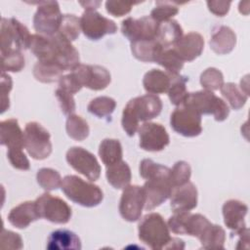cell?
Segmentation results:
<instances>
[{"mask_svg": "<svg viewBox=\"0 0 250 250\" xmlns=\"http://www.w3.org/2000/svg\"><path fill=\"white\" fill-rule=\"evenodd\" d=\"M162 109L160 98L154 94L136 97L128 102L122 112L121 124L129 137L135 135L140 122H147L158 116Z\"/></svg>", "mask_w": 250, "mask_h": 250, "instance_id": "1", "label": "cell"}, {"mask_svg": "<svg viewBox=\"0 0 250 250\" xmlns=\"http://www.w3.org/2000/svg\"><path fill=\"white\" fill-rule=\"evenodd\" d=\"M61 188L67 198L84 207H95L104 198V193L97 185L85 182L75 175L65 176Z\"/></svg>", "mask_w": 250, "mask_h": 250, "instance_id": "2", "label": "cell"}, {"mask_svg": "<svg viewBox=\"0 0 250 250\" xmlns=\"http://www.w3.org/2000/svg\"><path fill=\"white\" fill-rule=\"evenodd\" d=\"M139 238L149 248L165 249L171 239L169 228L158 213H149L143 217L138 226Z\"/></svg>", "mask_w": 250, "mask_h": 250, "instance_id": "3", "label": "cell"}, {"mask_svg": "<svg viewBox=\"0 0 250 250\" xmlns=\"http://www.w3.org/2000/svg\"><path fill=\"white\" fill-rule=\"evenodd\" d=\"M184 104L191 107L200 115L212 114L215 120L219 122L226 120L229 114L228 104L221 98L208 90L188 93Z\"/></svg>", "mask_w": 250, "mask_h": 250, "instance_id": "4", "label": "cell"}, {"mask_svg": "<svg viewBox=\"0 0 250 250\" xmlns=\"http://www.w3.org/2000/svg\"><path fill=\"white\" fill-rule=\"evenodd\" d=\"M1 54L12 50H25L30 46L31 34L28 28L15 18H2L0 29Z\"/></svg>", "mask_w": 250, "mask_h": 250, "instance_id": "5", "label": "cell"}, {"mask_svg": "<svg viewBox=\"0 0 250 250\" xmlns=\"http://www.w3.org/2000/svg\"><path fill=\"white\" fill-rule=\"evenodd\" d=\"M24 148L27 153L36 160H43L52 152L50 133L38 122H28L25 125Z\"/></svg>", "mask_w": 250, "mask_h": 250, "instance_id": "6", "label": "cell"}, {"mask_svg": "<svg viewBox=\"0 0 250 250\" xmlns=\"http://www.w3.org/2000/svg\"><path fill=\"white\" fill-rule=\"evenodd\" d=\"M62 16L57 1H41L33 17L34 29L41 35L52 36L59 31Z\"/></svg>", "mask_w": 250, "mask_h": 250, "instance_id": "7", "label": "cell"}, {"mask_svg": "<svg viewBox=\"0 0 250 250\" xmlns=\"http://www.w3.org/2000/svg\"><path fill=\"white\" fill-rule=\"evenodd\" d=\"M36 207L40 218L55 224H66L71 218V208L60 197L48 192L40 195L36 200Z\"/></svg>", "mask_w": 250, "mask_h": 250, "instance_id": "8", "label": "cell"}, {"mask_svg": "<svg viewBox=\"0 0 250 250\" xmlns=\"http://www.w3.org/2000/svg\"><path fill=\"white\" fill-rule=\"evenodd\" d=\"M170 124L175 132L188 138L196 137L202 132L201 115L186 104L178 106L171 113Z\"/></svg>", "mask_w": 250, "mask_h": 250, "instance_id": "9", "label": "cell"}, {"mask_svg": "<svg viewBox=\"0 0 250 250\" xmlns=\"http://www.w3.org/2000/svg\"><path fill=\"white\" fill-rule=\"evenodd\" d=\"M67 163L78 173L94 182L100 178L101 166L96 156L80 146H72L66 151Z\"/></svg>", "mask_w": 250, "mask_h": 250, "instance_id": "10", "label": "cell"}, {"mask_svg": "<svg viewBox=\"0 0 250 250\" xmlns=\"http://www.w3.org/2000/svg\"><path fill=\"white\" fill-rule=\"evenodd\" d=\"M81 30L91 40H99L106 34H114L117 30L115 22L95 10H85L80 18Z\"/></svg>", "mask_w": 250, "mask_h": 250, "instance_id": "11", "label": "cell"}, {"mask_svg": "<svg viewBox=\"0 0 250 250\" xmlns=\"http://www.w3.org/2000/svg\"><path fill=\"white\" fill-rule=\"evenodd\" d=\"M146 204V193L143 187L127 186L119 202V213L128 222H136L141 218Z\"/></svg>", "mask_w": 250, "mask_h": 250, "instance_id": "12", "label": "cell"}, {"mask_svg": "<svg viewBox=\"0 0 250 250\" xmlns=\"http://www.w3.org/2000/svg\"><path fill=\"white\" fill-rule=\"evenodd\" d=\"M159 23L150 16L140 19L127 18L122 21L121 31L131 42L156 39Z\"/></svg>", "mask_w": 250, "mask_h": 250, "instance_id": "13", "label": "cell"}, {"mask_svg": "<svg viewBox=\"0 0 250 250\" xmlns=\"http://www.w3.org/2000/svg\"><path fill=\"white\" fill-rule=\"evenodd\" d=\"M170 173L146 179L143 188L146 193L145 209L150 211L166 201L172 193L173 187L169 179Z\"/></svg>", "mask_w": 250, "mask_h": 250, "instance_id": "14", "label": "cell"}, {"mask_svg": "<svg viewBox=\"0 0 250 250\" xmlns=\"http://www.w3.org/2000/svg\"><path fill=\"white\" fill-rule=\"evenodd\" d=\"M71 72L82 87H87L95 91L105 89L111 80L109 71L102 65L80 63Z\"/></svg>", "mask_w": 250, "mask_h": 250, "instance_id": "15", "label": "cell"}, {"mask_svg": "<svg viewBox=\"0 0 250 250\" xmlns=\"http://www.w3.org/2000/svg\"><path fill=\"white\" fill-rule=\"evenodd\" d=\"M141 148L146 151H160L164 149L170 142L169 135L159 123L145 122L138 129Z\"/></svg>", "mask_w": 250, "mask_h": 250, "instance_id": "16", "label": "cell"}, {"mask_svg": "<svg viewBox=\"0 0 250 250\" xmlns=\"http://www.w3.org/2000/svg\"><path fill=\"white\" fill-rule=\"evenodd\" d=\"M54 51V62L63 70H72L80 64L78 51L69 40L57 32L49 36Z\"/></svg>", "mask_w": 250, "mask_h": 250, "instance_id": "17", "label": "cell"}, {"mask_svg": "<svg viewBox=\"0 0 250 250\" xmlns=\"http://www.w3.org/2000/svg\"><path fill=\"white\" fill-rule=\"evenodd\" d=\"M172 49L183 62H191L199 57L204 49V39L197 32H188L183 35Z\"/></svg>", "mask_w": 250, "mask_h": 250, "instance_id": "18", "label": "cell"}, {"mask_svg": "<svg viewBox=\"0 0 250 250\" xmlns=\"http://www.w3.org/2000/svg\"><path fill=\"white\" fill-rule=\"evenodd\" d=\"M222 210L224 223L232 230L233 234L240 232L246 228L244 218L247 214L248 207L245 203L236 199H229L224 203Z\"/></svg>", "mask_w": 250, "mask_h": 250, "instance_id": "19", "label": "cell"}, {"mask_svg": "<svg viewBox=\"0 0 250 250\" xmlns=\"http://www.w3.org/2000/svg\"><path fill=\"white\" fill-rule=\"evenodd\" d=\"M170 197V206L173 212L190 211L197 205L196 187L192 183L188 182L183 186L174 188Z\"/></svg>", "mask_w": 250, "mask_h": 250, "instance_id": "20", "label": "cell"}, {"mask_svg": "<svg viewBox=\"0 0 250 250\" xmlns=\"http://www.w3.org/2000/svg\"><path fill=\"white\" fill-rule=\"evenodd\" d=\"M0 143L8 149H22L24 137L17 119H7L0 123Z\"/></svg>", "mask_w": 250, "mask_h": 250, "instance_id": "21", "label": "cell"}, {"mask_svg": "<svg viewBox=\"0 0 250 250\" xmlns=\"http://www.w3.org/2000/svg\"><path fill=\"white\" fill-rule=\"evenodd\" d=\"M40 218L35 201H25L14 207L9 215L8 221L18 229H25L32 222Z\"/></svg>", "mask_w": 250, "mask_h": 250, "instance_id": "22", "label": "cell"}, {"mask_svg": "<svg viewBox=\"0 0 250 250\" xmlns=\"http://www.w3.org/2000/svg\"><path fill=\"white\" fill-rule=\"evenodd\" d=\"M174 72L163 71L160 69H151L147 71L143 79V85L149 94L167 93L171 83Z\"/></svg>", "mask_w": 250, "mask_h": 250, "instance_id": "23", "label": "cell"}, {"mask_svg": "<svg viewBox=\"0 0 250 250\" xmlns=\"http://www.w3.org/2000/svg\"><path fill=\"white\" fill-rule=\"evenodd\" d=\"M49 250H80V238L68 229H57L50 233L47 240Z\"/></svg>", "mask_w": 250, "mask_h": 250, "instance_id": "24", "label": "cell"}, {"mask_svg": "<svg viewBox=\"0 0 250 250\" xmlns=\"http://www.w3.org/2000/svg\"><path fill=\"white\" fill-rule=\"evenodd\" d=\"M211 49L218 55L230 53L236 45V35L234 31L226 25H221L212 34L210 39Z\"/></svg>", "mask_w": 250, "mask_h": 250, "instance_id": "25", "label": "cell"}, {"mask_svg": "<svg viewBox=\"0 0 250 250\" xmlns=\"http://www.w3.org/2000/svg\"><path fill=\"white\" fill-rule=\"evenodd\" d=\"M162 50V45L156 39L131 42V51L133 56L142 62H155Z\"/></svg>", "mask_w": 250, "mask_h": 250, "instance_id": "26", "label": "cell"}, {"mask_svg": "<svg viewBox=\"0 0 250 250\" xmlns=\"http://www.w3.org/2000/svg\"><path fill=\"white\" fill-rule=\"evenodd\" d=\"M108 184H110L114 188L122 189L129 186L132 174L129 165L125 161H119L115 164L106 167L105 173Z\"/></svg>", "mask_w": 250, "mask_h": 250, "instance_id": "27", "label": "cell"}, {"mask_svg": "<svg viewBox=\"0 0 250 250\" xmlns=\"http://www.w3.org/2000/svg\"><path fill=\"white\" fill-rule=\"evenodd\" d=\"M183 36V28L175 20L160 22L158 25L156 40L163 48L172 47Z\"/></svg>", "mask_w": 250, "mask_h": 250, "instance_id": "28", "label": "cell"}, {"mask_svg": "<svg viewBox=\"0 0 250 250\" xmlns=\"http://www.w3.org/2000/svg\"><path fill=\"white\" fill-rule=\"evenodd\" d=\"M198 239L204 249H224L226 231L221 226L210 223Z\"/></svg>", "mask_w": 250, "mask_h": 250, "instance_id": "29", "label": "cell"}, {"mask_svg": "<svg viewBox=\"0 0 250 250\" xmlns=\"http://www.w3.org/2000/svg\"><path fill=\"white\" fill-rule=\"evenodd\" d=\"M29 49L39 62H54L53 44L49 36L41 34H32ZM58 65V64H57Z\"/></svg>", "mask_w": 250, "mask_h": 250, "instance_id": "30", "label": "cell"}, {"mask_svg": "<svg viewBox=\"0 0 250 250\" xmlns=\"http://www.w3.org/2000/svg\"><path fill=\"white\" fill-rule=\"evenodd\" d=\"M99 155L107 167L122 160V146L118 140L104 139L99 146Z\"/></svg>", "mask_w": 250, "mask_h": 250, "instance_id": "31", "label": "cell"}, {"mask_svg": "<svg viewBox=\"0 0 250 250\" xmlns=\"http://www.w3.org/2000/svg\"><path fill=\"white\" fill-rule=\"evenodd\" d=\"M64 70L62 69L59 65L53 62H37L33 67V75L36 80L43 83H52L55 81H59L62 76V72Z\"/></svg>", "mask_w": 250, "mask_h": 250, "instance_id": "32", "label": "cell"}, {"mask_svg": "<svg viewBox=\"0 0 250 250\" xmlns=\"http://www.w3.org/2000/svg\"><path fill=\"white\" fill-rule=\"evenodd\" d=\"M187 82H188L187 77L179 73H173L172 83L167 91V94L170 102L176 106H180L184 104L188 96V92L186 87Z\"/></svg>", "mask_w": 250, "mask_h": 250, "instance_id": "33", "label": "cell"}, {"mask_svg": "<svg viewBox=\"0 0 250 250\" xmlns=\"http://www.w3.org/2000/svg\"><path fill=\"white\" fill-rule=\"evenodd\" d=\"M65 130L71 139L79 142L85 140L90 132L87 121L76 114L68 115L65 123Z\"/></svg>", "mask_w": 250, "mask_h": 250, "instance_id": "34", "label": "cell"}, {"mask_svg": "<svg viewBox=\"0 0 250 250\" xmlns=\"http://www.w3.org/2000/svg\"><path fill=\"white\" fill-rule=\"evenodd\" d=\"M220 90L223 97L229 102V105L233 109L237 110L241 108L247 102L248 96L245 95L234 83L229 82V83L223 84Z\"/></svg>", "mask_w": 250, "mask_h": 250, "instance_id": "35", "label": "cell"}, {"mask_svg": "<svg viewBox=\"0 0 250 250\" xmlns=\"http://www.w3.org/2000/svg\"><path fill=\"white\" fill-rule=\"evenodd\" d=\"M116 102L109 97L102 96L93 99L88 104V111L99 118L109 116L115 109Z\"/></svg>", "mask_w": 250, "mask_h": 250, "instance_id": "36", "label": "cell"}, {"mask_svg": "<svg viewBox=\"0 0 250 250\" xmlns=\"http://www.w3.org/2000/svg\"><path fill=\"white\" fill-rule=\"evenodd\" d=\"M155 62L163 66L166 71L174 73H179V71L184 66V62L178 57L172 47L163 48V50L158 55Z\"/></svg>", "mask_w": 250, "mask_h": 250, "instance_id": "37", "label": "cell"}, {"mask_svg": "<svg viewBox=\"0 0 250 250\" xmlns=\"http://www.w3.org/2000/svg\"><path fill=\"white\" fill-rule=\"evenodd\" d=\"M81 31L80 19L72 14H65L62 16V20L59 28V33L65 37L67 40L74 41L77 39Z\"/></svg>", "mask_w": 250, "mask_h": 250, "instance_id": "38", "label": "cell"}, {"mask_svg": "<svg viewBox=\"0 0 250 250\" xmlns=\"http://www.w3.org/2000/svg\"><path fill=\"white\" fill-rule=\"evenodd\" d=\"M37 183L45 190H54L61 187L62 177L60 173L52 168H41L36 175Z\"/></svg>", "mask_w": 250, "mask_h": 250, "instance_id": "39", "label": "cell"}, {"mask_svg": "<svg viewBox=\"0 0 250 250\" xmlns=\"http://www.w3.org/2000/svg\"><path fill=\"white\" fill-rule=\"evenodd\" d=\"M24 67V57L21 51L12 50L1 54L2 72H19Z\"/></svg>", "mask_w": 250, "mask_h": 250, "instance_id": "40", "label": "cell"}, {"mask_svg": "<svg viewBox=\"0 0 250 250\" xmlns=\"http://www.w3.org/2000/svg\"><path fill=\"white\" fill-rule=\"evenodd\" d=\"M191 175V168L189 164L186 161H178L174 164L172 169H170V183L174 188L185 185L188 182Z\"/></svg>", "mask_w": 250, "mask_h": 250, "instance_id": "41", "label": "cell"}, {"mask_svg": "<svg viewBox=\"0 0 250 250\" xmlns=\"http://www.w3.org/2000/svg\"><path fill=\"white\" fill-rule=\"evenodd\" d=\"M200 84L205 90L211 92L219 90L224 84L223 73L215 67H208L200 75Z\"/></svg>", "mask_w": 250, "mask_h": 250, "instance_id": "42", "label": "cell"}, {"mask_svg": "<svg viewBox=\"0 0 250 250\" xmlns=\"http://www.w3.org/2000/svg\"><path fill=\"white\" fill-rule=\"evenodd\" d=\"M179 9L172 2L167 1H157L155 8L150 12V17L158 23L167 21L171 20L175 15H177Z\"/></svg>", "mask_w": 250, "mask_h": 250, "instance_id": "43", "label": "cell"}, {"mask_svg": "<svg viewBox=\"0 0 250 250\" xmlns=\"http://www.w3.org/2000/svg\"><path fill=\"white\" fill-rule=\"evenodd\" d=\"M139 170H140L141 177L146 180L151 177L170 173V168H168L167 166L161 165L159 163H155L153 160L149 158H146L141 161Z\"/></svg>", "mask_w": 250, "mask_h": 250, "instance_id": "44", "label": "cell"}, {"mask_svg": "<svg viewBox=\"0 0 250 250\" xmlns=\"http://www.w3.org/2000/svg\"><path fill=\"white\" fill-rule=\"evenodd\" d=\"M139 2H131V1H116V0H108L105 2V8L107 13L114 17H122L127 15L132 10V7Z\"/></svg>", "mask_w": 250, "mask_h": 250, "instance_id": "45", "label": "cell"}, {"mask_svg": "<svg viewBox=\"0 0 250 250\" xmlns=\"http://www.w3.org/2000/svg\"><path fill=\"white\" fill-rule=\"evenodd\" d=\"M55 95L59 101L62 111L66 115L73 114V112L75 111V108H76L73 95L61 89V88H58L56 90Z\"/></svg>", "mask_w": 250, "mask_h": 250, "instance_id": "46", "label": "cell"}, {"mask_svg": "<svg viewBox=\"0 0 250 250\" xmlns=\"http://www.w3.org/2000/svg\"><path fill=\"white\" fill-rule=\"evenodd\" d=\"M23 246L22 239L19 235L11 230H7L5 229H2L1 238H0V247L8 248V249H21Z\"/></svg>", "mask_w": 250, "mask_h": 250, "instance_id": "47", "label": "cell"}, {"mask_svg": "<svg viewBox=\"0 0 250 250\" xmlns=\"http://www.w3.org/2000/svg\"><path fill=\"white\" fill-rule=\"evenodd\" d=\"M7 157L11 163V165L19 170H28L30 168V163L22 149H8Z\"/></svg>", "mask_w": 250, "mask_h": 250, "instance_id": "48", "label": "cell"}, {"mask_svg": "<svg viewBox=\"0 0 250 250\" xmlns=\"http://www.w3.org/2000/svg\"><path fill=\"white\" fill-rule=\"evenodd\" d=\"M12 78L10 75L2 72L1 74V113H4L10 107L9 93L12 90Z\"/></svg>", "mask_w": 250, "mask_h": 250, "instance_id": "49", "label": "cell"}, {"mask_svg": "<svg viewBox=\"0 0 250 250\" xmlns=\"http://www.w3.org/2000/svg\"><path fill=\"white\" fill-rule=\"evenodd\" d=\"M59 88L74 95L76 93H78L82 86L81 84L78 82V80L75 78V76L72 74V72L66 74V75H62L60 80H59Z\"/></svg>", "mask_w": 250, "mask_h": 250, "instance_id": "50", "label": "cell"}, {"mask_svg": "<svg viewBox=\"0 0 250 250\" xmlns=\"http://www.w3.org/2000/svg\"><path fill=\"white\" fill-rule=\"evenodd\" d=\"M230 4V1H207L209 11L219 17H223L228 14Z\"/></svg>", "mask_w": 250, "mask_h": 250, "instance_id": "51", "label": "cell"}, {"mask_svg": "<svg viewBox=\"0 0 250 250\" xmlns=\"http://www.w3.org/2000/svg\"><path fill=\"white\" fill-rule=\"evenodd\" d=\"M235 235L239 236L237 241V245L235 246L236 249H248L249 248V229L248 228L243 229L240 232L236 233Z\"/></svg>", "mask_w": 250, "mask_h": 250, "instance_id": "52", "label": "cell"}, {"mask_svg": "<svg viewBox=\"0 0 250 250\" xmlns=\"http://www.w3.org/2000/svg\"><path fill=\"white\" fill-rule=\"evenodd\" d=\"M184 248H185L184 241L176 237H171L170 241L165 246V249H184Z\"/></svg>", "mask_w": 250, "mask_h": 250, "instance_id": "53", "label": "cell"}, {"mask_svg": "<svg viewBox=\"0 0 250 250\" xmlns=\"http://www.w3.org/2000/svg\"><path fill=\"white\" fill-rule=\"evenodd\" d=\"M79 3L85 8V10H95L101 5L100 1H86V2H79Z\"/></svg>", "mask_w": 250, "mask_h": 250, "instance_id": "54", "label": "cell"}]
</instances>
